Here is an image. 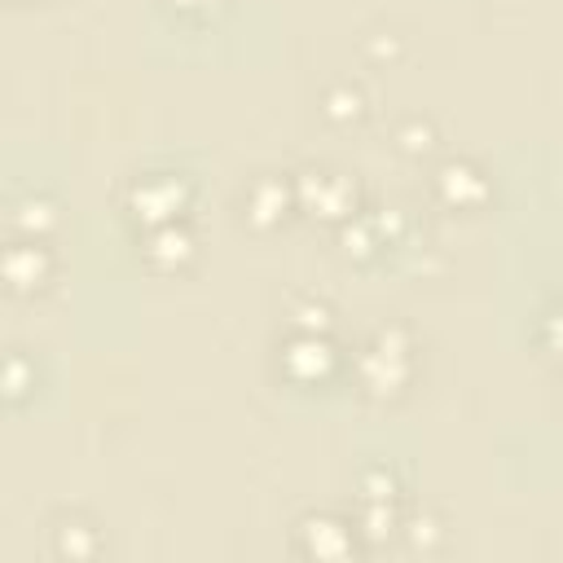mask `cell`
Listing matches in <instances>:
<instances>
[{
	"mask_svg": "<svg viewBox=\"0 0 563 563\" xmlns=\"http://www.w3.org/2000/svg\"><path fill=\"white\" fill-rule=\"evenodd\" d=\"M295 198H299V211L312 216V220H325V224H343L361 211V185L356 176L339 172V167H299L295 172Z\"/></svg>",
	"mask_w": 563,
	"mask_h": 563,
	"instance_id": "cell-4",
	"label": "cell"
},
{
	"mask_svg": "<svg viewBox=\"0 0 563 563\" xmlns=\"http://www.w3.org/2000/svg\"><path fill=\"white\" fill-rule=\"evenodd\" d=\"M295 550L303 559H325V563H339V559H352L361 545L356 537V523L339 510H308L295 519Z\"/></svg>",
	"mask_w": 563,
	"mask_h": 563,
	"instance_id": "cell-6",
	"label": "cell"
},
{
	"mask_svg": "<svg viewBox=\"0 0 563 563\" xmlns=\"http://www.w3.org/2000/svg\"><path fill=\"white\" fill-rule=\"evenodd\" d=\"M343 365H347V352L334 343V334H321V330H286L277 347V369L295 387H321L339 378Z\"/></svg>",
	"mask_w": 563,
	"mask_h": 563,
	"instance_id": "cell-2",
	"label": "cell"
},
{
	"mask_svg": "<svg viewBox=\"0 0 563 563\" xmlns=\"http://www.w3.org/2000/svg\"><path fill=\"white\" fill-rule=\"evenodd\" d=\"M194 255H198V233H194L189 216L141 229V260H145L150 268H158V273H180V268L194 264Z\"/></svg>",
	"mask_w": 563,
	"mask_h": 563,
	"instance_id": "cell-9",
	"label": "cell"
},
{
	"mask_svg": "<svg viewBox=\"0 0 563 563\" xmlns=\"http://www.w3.org/2000/svg\"><path fill=\"white\" fill-rule=\"evenodd\" d=\"M356 501H405V484L387 462H374L356 479Z\"/></svg>",
	"mask_w": 563,
	"mask_h": 563,
	"instance_id": "cell-16",
	"label": "cell"
},
{
	"mask_svg": "<svg viewBox=\"0 0 563 563\" xmlns=\"http://www.w3.org/2000/svg\"><path fill=\"white\" fill-rule=\"evenodd\" d=\"M400 519H405L400 501H356V515H352L356 537H361L365 550H383L387 541H396L400 537Z\"/></svg>",
	"mask_w": 563,
	"mask_h": 563,
	"instance_id": "cell-13",
	"label": "cell"
},
{
	"mask_svg": "<svg viewBox=\"0 0 563 563\" xmlns=\"http://www.w3.org/2000/svg\"><path fill=\"white\" fill-rule=\"evenodd\" d=\"M400 541L409 550H418V554H435L449 541V528H444V519L435 510H409L400 519Z\"/></svg>",
	"mask_w": 563,
	"mask_h": 563,
	"instance_id": "cell-14",
	"label": "cell"
},
{
	"mask_svg": "<svg viewBox=\"0 0 563 563\" xmlns=\"http://www.w3.org/2000/svg\"><path fill=\"white\" fill-rule=\"evenodd\" d=\"M537 339H541V347H545V352L563 356V303H554V308H545V312H541Z\"/></svg>",
	"mask_w": 563,
	"mask_h": 563,
	"instance_id": "cell-19",
	"label": "cell"
},
{
	"mask_svg": "<svg viewBox=\"0 0 563 563\" xmlns=\"http://www.w3.org/2000/svg\"><path fill=\"white\" fill-rule=\"evenodd\" d=\"M317 110H321V119L334 123V128H356V123H365V114H369V92H365L361 84H352V79H334V84L321 88Z\"/></svg>",
	"mask_w": 563,
	"mask_h": 563,
	"instance_id": "cell-12",
	"label": "cell"
},
{
	"mask_svg": "<svg viewBox=\"0 0 563 563\" xmlns=\"http://www.w3.org/2000/svg\"><path fill=\"white\" fill-rule=\"evenodd\" d=\"M189 202H194V185L185 172H141L123 189V211L141 229L163 224V220H180L189 211Z\"/></svg>",
	"mask_w": 563,
	"mask_h": 563,
	"instance_id": "cell-3",
	"label": "cell"
},
{
	"mask_svg": "<svg viewBox=\"0 0 563 563\" xmlns=\"http://www.w3.org/2000/svg\"><path fill=\"white\" fill-rule=\"evenodd\" d=\"M35 361L26 356V347H9V356H4V396H9V405H22L31 391H35Z\"/></svg>",
	"mask_w": 563,
	"mask_h": 563,
	"instance_id": "cell-17",
	"label": "cell"
},
{
	"mask_svg": "<svg viewBox=\"0 0 563 563\" xmlns=\"http://www.w3.org/2000/svg\"><path fill=\"white\" fill-rule=\"evenodd\" d=\"M4 224H9V238H48L57 224H62V207L53 194H40V189H26L9 202L4 211Z\"/></svg>",
	"mask_w": 563,
	"mask_h": 563,
	"instance_id": "cell-11",
	"label": "cell"
},
{
	"mask_svg": "<svg viewBox=\"0 0 563 563\" xmlns=\"http://www.w3.org/2000/svg\"><path fill=\"white\" fill-rule=\"evenodd\" d=\"M57 277V255L48 246V238H9L4 246V290L26 299L48 290V282Z\"/></svg>",
	"mask_w": 563,
	"mask_h": 563,
	"instance_id": "cell-8",
	"label": "cell"
},
{
	"mask_svg": "<svg viewBox=\"0 0 563 563\" xmlns=\"http://www.w3.org/2000/svg\"><path fill=\"white\" fill-rule=\"evenodd\" d=\"M242 220L255 229V233H273L282 229L295 211H299V198H295V176L286 172H255L246 185H242Z\"/></svg>",
	"mask_w": 563,
	"mask_h": 563,
	"instance_id": "cell-5",
	"label": "cell"
},
{
	"mask_svg": "<svg viewBox=\"0 0 563 563\" xmlns=\"http://www.w3.org/2000/svg\"><path fill=\"white\" fill-rule=\"evenodd\" d=\"M431 194H435V202L449 207V211H479V207L493 198V180H488V172H484L475 158L453 154V158H444V163L431 172Z\"/></svg>",
	"mask_w": 563,
	"mask_h": 563,
	"instance_id": "cell-7",
	"label": "cell"
},
{
	"mask_svg": "<svg viewBox=\"0 0 563 563\" xmlns=\"http://www.w3.org/2000/svg\"><path fill=\"white\" fill-rule=\"evenodd\" d=\"M180 18H189V22H207L211 13H220L224 9V0H167Z\"/></svg>",
	"mask_w": 563,
	"mask_h": 563,
	"instance_id": "cell-20",
	"label": "cell"
},
{
	"mask_svg": "<svg viewBox=\"0 0 563 563\" xmlns=\"http://www.w3.org/2000/svg\"><path fill=\"white\" fill-rule=\"evenodd\" d=\"M391 145H396L400 154H409V158H427V154L440 145V132H435L431 119L409 114V119H400V123L391 128Z\"/></svg>",
	"mask_w": 563,
	"mask_h": 563,
	"instance_id": "cell-15",
	"label": "cell"
},
{
	"mask_svg": "<svg viewBox=\"0 0 563 563\" xmlns=\"http://www.w3.org/2000/svg\"><path fill=\"white\" fill-rule=\"evenodd\" d=\"M286 330H321L334 334V308L325 299H295L286 312Z\"/></svg>",
	"mask_w": 563,
	"mask_h": 563,
	"instance_id": "cell-18",
	"label": "cell"
},
{
	"mask_svg": "<svg viewBox=\"0 0 563 563\" xmlns=\"http://www.w3.org/2000/svg\"><path fill=\"white\" fill-rule=\"evenodd\" d=\"M413 374H418V343H413L409 325H400V321L374 325V330L361 339V347L347 356V378H352V387H356L365 400H378V405L400 400V396L409 391Z\"/></svg>",
	"mask_w": 563,
	"mask_h": 563,
	"instance_id": "cell-1",
	"label": "cell"
},
{
	"mask_svg": "<svg viewBox=\"0 0 563 563\" xmlns=\"http://www.w3.org/2000/svg\"><path fill=\"white\" fill-rule=\"evenodd\" d=\"M48 554L66 559V563H88L106 554V532L97 519L79 515V510H62L48 523Z\"/></svg>",
	"mask_w": 563,
	"mask_h": 563,
	"instance_id": "cell-10",
	"label": "cell"
}]
</instances>
